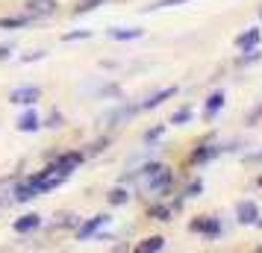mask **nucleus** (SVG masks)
I'll return each mask as SVG.
<instances>
[{
    "instance_id": "1",
    "label": "nucleus",
    "mask_w": 262,
    "mask_h": 253,
    "mask_svg": "<svg viewBox=\"0 0 262 253\" xmlns=\"http://www.w3.org/2000/svg\"><path fill=\"white\" fill-rule=\"evenodd\" d=\"M136 115H142V109H139V103H127V100H121L118 106H112L100 118V127L103 130H118V127H124V124H130Z\"/></svg>"
},
{
    "instance_id": "2",
    "label": "nucleus",
    "mask_w": 262,
    "mask_h": 253,
    "mask_svg": "<svg viewBox=\"0 0 262 253\" xmlns=\"http://www.w3.org/2000/svg\"><path fill=\"white\" fill-rule=\"evenodd\" d=\"M221 153H224V150H221V142H215V135H206L203 142H198V145L191 147L189 165H209V162H215Z\"/></svg>"
},
{
    "instance_id": "3",
    "label": "nucleus",
    "mask_w": 262,
    "mask_h": 253,
    "mask_svg": "<svg viewBox=\"0 0 262 253\" xmlns=\"http://www.w3.org/2000/svg\"><path fill=\"white\" fill-rule=\"evenodd\" d=\"M83 162H85L83 150H65V153H59V156L50 162V168H53V174H59V177H65V180H68L74 171L83 165Z\"/></svg>"
},
{
    "instance_id": "4",
    "label": "nucleus",
    "mask_w": 262,
    "mask_h": 253,
    "mask_svg": "<svg viewBox=\"0 0 262 253\" xmlns=\"http://www.w3.org/2000/svg\"><path fill=\"white\" fill-rule=\"evenodd\" d=\"M189 229H191V233H198V236H203L206 241H215L221 233H224V227H221V218H215V215H198V218H191Z\"/></svg>"
},
{
    "instance_id": "5",
    "label": "nucleus",
    "mask_w": 262,
    "mask_h": 253,
    "mask_svg": "<svg viewBox=\"0 0 262 253\" xmlns=\"http://www.w3.org/2000/svg\"><path fill=\"white\" fill-rule=\"evenodd\" d=\"M109 221H112V218H109L106 212H100V215H95V218H85V221H80V227L74 229V239L77 241H92Z\"/></svg>"
},
{
    "instance_id": "6",
    "label": "nucleus",
    "mask_w": 262,
    "mask_h": 253,
    "mask_svg": "<svg viewBox=\"0 0 262 253\" xmlns=\"http://www.w3.org/2000/svg\"><path fill=\"white\" fill-rule=\"evenodd\" d=\"M38 100H41V88L33 85V83L18 85V88L9 91V103H12V106H36Z\"/></svg>"
},
{
    "instance_id": "7",
    "label": "nucleus",
    "mask_w": 262,
    "mask_h": 253,
    "mask_svg": "<svg viewBox=\"0 0 262 253\" xmlns=\"http://www.w3.org/2000/svg\"><path fill=\"white\" fill-rule=\"evenodd\" d=\"M24 12L36 21H45V18H53L59 12V3L56 0H27L24 3Z\"/></svg>"
},
{
    "instance_id": "8",
    "label": "nucleus",
    "mask_w": 262,
    "mask_h": 253,
    "mask_svg": "<svg viewBox=\"0 0 262 253\" xmlns=\"http://www.w3.org/2000/svg\"><path fill=\"white\" fill-rule=\"evenodd\" d=\"M259 203L256 200H238L236 203V224L242 227H253L256 221H259Z\"/></svg>"
},
{
    "instance_id": "9",
    "label": "nucleus",
    "mask_w": 262,
    "mask_h": 253,
    "mask_svg": "<svg viewBox=\"0 0 262 253\" xmlns=\"http://www.w3.org/2000/svg\"><path fill=\"white\" fill-rule=\"evenodd\" d=\"M15 130L18 133H38L41 130V115H38L33 106H27L21 115H18V121H15Z\"/></svg>"
},
{
    "instance_id": "10",
    "label": "nucleus",
    "mask_w": 262,
    "mask_h": 253,
    "mask_svg": "<svg viewBox=\"0 0 262 253\" xmlns=\"http://www.w3.org/2000/svg\"><path fill=\"white\" fill-rule=\"evenodd\" d=\"M12 192V203H30V200H36L38 197V192H36V186L30 182V177H24V180H18L9 189Z\"/></svg>"
},
{
    "instance_id": "11",
    "label": "nucleus",
    "mask_w": 262,
    "mask_h": 253,
    "mask_svg": "<svg viewBox=\"0 0 262 253\" xmlns=\"http://www.w3.org/2000/svg\"><path fill=\"white\" fill-rule=\"evenodd\" d=\"M262 41V27H248V30H242L236 38H233V44L236 50H250V48H259Z\"/></svg>"
},
{
    "instance_id": "12",
    "label": "nucleus",
    "mask_w": 262,
    "mask_h": 253,
    "mask_svg": "<svg viewBox=\"0 0 262 253\" xmlns=\"http://www.w3.org/2000/svg\"><path fill=\"white\" fill-rule=\"evenodd\" d=\"M224 103H227L224 91H221V88H218V91H212V95L203 100V121H209V124H212V121L218 118V112L224 109Z\"/></svg>"
},
{
    "instance_id": "13",
    "label": "nucleus",
    "mask_w": 262,
    "mask_h": 253,
    "mask_svg": "<svg viewBox=\"0 0 262 253\" xmlns=\"http://www.w3.org/2000/svg\"><path fill=\"white\" fill-rule=\"evenodd\" d=\"M177 95V85H168V88H159V91H154L150 97H144L142 103H139V109L142 112H150V109H159L165 100H171V97Z\"/></svg>"
},
{
    "instance_id": "14",
    "label": "nucleus",
    "mask_w": 262,
    "mask_h": 253,
    "mask_svg": "<svg viewBox=\"0 0 262 253\" xmlns=\"http://www.w3.org/2000/svg\"><path fill=\"white\" fill-rule=\"evenodd\" d=\"M38 24L36 18H30L27 12L21 15H0V30H27V27Z\"/></svg>"
},
{
    "instance_id": "15",
    "label": "nucleus",
    "mask_w": 262,
    "mask_h": 253,
    "mask_svg": "<svg viewBox=\"0 0 262 253\" xmlns=\"http://www.w3.org/2000/svg\"><path fill=\"white\" fill-rule=\"evenodd\" d=\"M15 233H21V236H30V233H36L38 227H41V215L38 212H27V215L15 218Z\"/></svg>"
},
{
    "instance_id": "16",
    "label": "nucleus",
    "mask_w": 262,
    "mask_h": 253,
    "mask_svg": "<svg viewBox=\"0 0 262 253\" xmlns=\"http://www.w3.org/2000/svg\"><path fill=\"white\" fill-rule=\"evenodd\" d=\"M147 218L150 221H159V224H168L174 218V206L165 203V200H154V203L147 206Z\"/></svg>"
},
{
    "instance_id": "17",
    "label": "nucleus",
    "mask_w": 262,
    "mask_h": 253,
    "mask_svg": "<svg viewBox=\"0 0 262 253\" xmlns=\"http://www.w3.org/2000/svg\"><path fill=\"white\" fill-rule=\"evenodd\" d=\"M112 41H139V38L144 36V30L142 27H112L106 33Z\"/></svg>"
},
{
    "instance_id": "18",
    "label": "nucleus",
    "mask_w": 262,
    "mask_h": 253,
    "mask_svg": "<svg viewBox=\"0 0 262 253\" xmlns=\"http://www.w3.org/2000/svg\"><path fill=\"white\" fill-rule=\"evenodd\" d=\"M165 247H168L165 236H147V239H142L139 244H133L136 253H159V250H165Z\"/></svg>"
},
{
    "instance_id": "19",
    "label": "nucleus",
    "mask_w": 262,
    "mask_h": 253,
    "mask_svg": "<svg viewBox=\"0 0 262 253\" xmlns=\"http://www.w3.org/2000/svg\"><path fill=\"white\" fill-rule=\"evenodd\" d=\"M130 189H127V186H124V182H118V186H112V189H109V194H106V203L109 206H127L130 203Z\"/></svg>"
},
{
    "instance_id": "20",
    "label": "nucleus",
    "mask_w": 262,
    "mask_h": 253,
    "mask_svg": "<svg viewBox=\"0 0 262 253\" xmlns=\"http://www.w3.org/2000/svg\"><path fill=\"white\" fill-rule=\"evenodd\" d=\"M256 62H262V50H259V48L238 50V56H236V65H238V68H248V65H256Z\"/></svg>"
},
{
    "instance_id": "21",
    "label": "nucleus",
    "mask_w": 262,
    "mask_h": 253,
    "mask_svg": "<svg viewBox=\"0 0 262 253\" xmlns=\"http://www.w3.org/2000/svg\"><path fill=\"white\" fill-rule=\"evenodd\" d=\"M109 142H112V139H109V135H100V139H95V142H92V145H85V159H92V156H100V153H103V150H106L109 147Z\"/></svg>"
},
{
    "instance_id": "22",
    "label": "nucleus",
    "mask_w": 262,
    "mask_h": 253,
    "mask_svg": "<svg viewBox=\"0 0 262 253\" xmlns=\"http://www.w3.org/2000/svg\"><path fill=\"white\" fill-rule=\"evenodd\" d=\"M194 118V109L191 106H180L174 115H171V121L168 124H174V127H183V124H189V121Z\"/></svg>"
},
{
    "instance_id": "23",
    "label": "nucleus",
    "mask_w": 262,
    "mask_h": 253,
    "mask_svg": "<svg viewBox=\"0 0 262 253\" xmlns=\"http://www.w3.org/2000/svg\"><path fill=\"white\" fill-rule=\"evenodd\" d=\"M183 3H189V0H154L150 6H142V12H159V9H171V6H183Z\"/></svg>"
},
{
    "instance_id": "24",
    "label": "nucleus",
    "mask_w": 262,
    "mask_h": 253,
    "mask_svg": "<svg viewBox=\"0 0 262 253\" xmlns=\"http://www.w3.org/2000/svg\"><path fill=\"white\" fill-rule=\"evenodd\" d=\"M180 194H183L186 200H191V197H201V194H203V180H201V177L189 180V182H186V189H183Z\"/></svg>"
},
{
    "instance_id": "25",
    "label": "nucleus",
    "mask_w": 262,
    "mask_h": 253,
    "mask_svg": "<svg viewBox=\"0 0 262 253\" xmlns=\"http://www.w3.org/2000/svg\"><path fill=\"white\" fill-rule=\"evenodd\" d=\"M106 0H77V6H74V15H89L95 12V9H100Z\"/></svg>"
},
{
    "instance_id": "26",
    "label": "nucleus",
    "mask_w": 262,
    "mask_h": 253,
    "mask_svg": "<svg viewBox=\"0 0 262 253\" xmlns=\"http://www.w3.org/2000/svg\"><path fill=\"white\" fill-rule=\"evenodd\" d=\"M162 135H165V124H156V127H150V130L142 135V139H144V145H156Z\"/></svg>"
},
{
    "instance_id": "27",
    "label": "nucleus",
    "mask_w": 262,
    "mask_h": 253,
    "mask_svg": "<svg viewBox=\"0 0 262 253\" xmlns=\"http://www.w3.org/2000/svg\"><path fill=\"white\" fill-rule=\"evenodd\" d=\"M62 124H65V118H62V112H56V109L50 112L48 118H41V127H48V130H59Z\"/></svg>"
},
{
    "instance_id": "28",
    "label": "nucleus",
    "mask_w": 262,
    "mask_h": 253,
    "mask_svg": "<svg viewBox=\"0 0 262 253\" xmlns=\"http://www.w3.org/2000/svg\"><path fill=\"white\" fill-rule=\"evenodd\" d=\"M256 124H262V100L245 115V127H256Z\"/></svg>"
},
{
    "instance_id": "29",
    "label": "nucleus",
    "mask_w": 262,
    "mask_h": 253,
    "mask_svg": "<svg viewBox=\"0 0 262 253\" xmlns=\"http://www.w3.org/2000/svg\"><path fill=\"white\" fill-rule=\"evenodd\" d=\"M92 36H95L92 30H71V33H62V41H85Z\"/></svg>"
},
{
    "instance_id": "30",
    "label": "nucleus",
    "mask_w": 262,
    "mask_h": 253,
    "mask_svg": "<svg viewBox=\"0 0 262 253\" xmlns=\"http://www.w3.org/2000/svg\"><path fill=\"white\" fill-rule=\"evenodd\" d=\"M45 56H48V50H33V53L21 56V62H24V65H30V62H41Z\"/></svg>"
},
{
    "instance_id": "31",
    "label": "nucleus",
    "mask_w": 262,
    "mask_h": 253,
    "mask_svg": "<svg viewBox=\"0 0 262 253\" xmlns=\"http://www.w3.org/2000/svg\"><path fill=\"white\" fill-rule=\"evenodd\" d=\"M12 44H0V62H9L12 59Z\"/></svg>"
},
{
    "instance_id": "32",
    "label": "nucleus",
    "mask_w": 262,
    "mask_h": 253,
    "mask_svg": "<svg viewBox=\"0 0 262 253\" xmlns=\"http://www.w3.org/2000/svg\"><path fill=\"white\" fill-rule=\"evenodd\" d=\"M6 206H12V192H0V212H3Z\"/></svg>"
},
{
    "instance_id": "33",
    "label": "nucleus",
    "mask_w": 262,
    "mask_h": 253,
    "mask_svg": "<svg viewBox=\"0 0 262 253\" xmlns=\"http://www.w3.org/2000/svg\"><path fill=\"white\" fill-rule=\"evenodd\" d=\"M245 162H262V150L259 153H245Z\"/></svg>"
},
{
    "instance_id": "34",
    "label": "nucleus",
    "mask_w": 262,
    "mask_h": 253,
    "mask_svg": "<svg viewBox=\"0 0 262 253\" xmlns=\"http://www.w3.org/2000/svg\"><path fill=\"white\" fill-rule=\"evenodd\" d=\"M112 250H133V244H127V241H118V244H112Z\"/></svg>"
},
{
    "instance_id": "35",
    "label": "nucleus",
    "mask_w": 262,
    "mask_h": 253,
    "mask_svg": "<svg viewBox=\"0 0 262 253\" xmlns=\"http://www.w3.org/2000/svg\"><path fill=\"white\" fill-rule=\"evenodd\" d=\"M253 227H259V229H262V215H259V221H256V224H253Z\"/></svg>"
},
{
    "instance_id": "36",
    "label": "nucleus",
    "mask_w": 262,
    "mask_h": 253,
    "mask_svg": "<svg viewBox=\"0 0 262 253\" xmlns=\"http://www.w3.org/2000/svg\"><path fill=\"white\" fill-rule=\"evenodd\" d=\"M256 15H259V21H262V3H259V9H256Z\"/></svg>"
},
{
    "instance_id": "37",
    "label": "nucleus",
    "mask_w": 262,
    "mask_h": 253,
    "mask_svg": "<svg viewBox=\"0 0 262 253\" xmlns=\"http://www.w3.org/2000/svg\"><path fill=\"white\" fill-rule=\"evenodd\" d=\"M256 186H262V174H259V177H256Z\"/></svg>"
},
{
    "instance_id": "38",
    "label": "nucleus",
    "mask_w": 262,
    "mask_h": 253,
    "mask_svg": "<svg viewBox=\"0 0 262 253\" xmlns=\"http://www.w3.org/2000/svg\"><path fill=\"white\" fill-rule=\"evenodd\" d=\"M256 253H262V244H259V247H256Z\"/></svg>"
}]
</instances>
